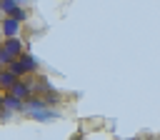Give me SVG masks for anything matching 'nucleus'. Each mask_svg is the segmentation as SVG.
Here are the masks:
<instances>
[{
    "mask_svg": "<svg viewBox=\"0 0 160 140\" xmlns=\"http://www.w3.org/2000/svg\"><path fill=\"white\" fill-rule=\"evenodd\" d=\"M12 18H15V20H20V22H25V20L30 18V10H28L25 5H18V8H15V12H12Z\"/></svg>",
    "mask_w": 160,
    "mask_h": 140,
    "instance_id": "1a4fd4ad",
    "label": "nucleus"
},
{
    "mask_svg": "<svg viewBox=\"0 0 160 140\" xmlns=\"http://www.w3.org/2000/svg\"><path fill=\"white\" fill-rule=\"evenodd\" d=\"M18 8V0H0V15H12Z\"/></svg>",
    "mask_w": 160,
    "mask_h": 140,
    "instance_id": "6e6552de",
    "label": "nucleus"
},
{
    "mask_svg": "<svg viewBox=\"0 0 160 140\" xmlns=\"http://www.w3.org/2000/svg\"><path fill=\"white\" fill-rule=\"evenodd\" d=\"M72 140H80V138H72Z\"/></svg>",
    "mask_w": 160,
    "mask_h": 140,
    "instance_id": "2eb2a0df",
    "label": "nucleus"
},
{
    "mask_svg": "<svg viewBox=\"0 0 160 140\" xmlns=\"http://www.w3.org/2000/svg\"><path fill=\"white\" fill-rule=\"evenodd\" d=\"M0 108H2V90H0Z\"/></svg>",
    "mask_w": 160,
    "mask_h": 140,
    "instance_id": "f8f14e48",
    "label": "nucleus"
},
{
    "mask_svg": "<svg viewBox=\"0 0 160 140\" xmlns=\"http://www.w3.org/2000/svg\"><path fill=\"white\" fill-rule=\"evenodd\" d=\"M132 140H145V138H132Z\"/></svg>",
    "mask_w": 160,
    "mask_h": 140,
    "instance_id": "4468645a",
    "label": "nucleus"
},
{
    "mask_svg": "<svg viewBox=\"0 0 160 140\" xmlns=\"http://www.w3.org/2000/svg\"><path fill=\"white\" fill-rule=\"evenodd\" d=\"M28 2H30V0H18V5H28Z\"/></svg>",
    "mask_w": 160,
    "mask_h": 140,
    "instance_id": "9b49d317",
    "label": "nucleus"
},
{
    "mask_svg": "<svg viewBox=\"0 0 160 140\" xmlns=\"http://www.w3.org/2000/svg\"><path fill=\"white\" fill-rule=\"evenodd\" d=\"M15 80H18V75H15L12 70H8V68H0V90H2V92H5V90H8V88L15 82Z\"/></svg>",
    "mask_w": 160,
    "mask_h": 140,
    "instance_id": "0eeeda50",
    "label": "nucleus"
},
{
    "mask_svg": "<svg viewBox=\"0 0 160 140\" xmlns=\"http://www.w3.org/2000/svg\"><path fill=\"white\" fill-rule=\"evenodd\" d=\"M2 108H8V110H12L15 115H20L22 112V100L18 98V95H12V92H2Z\"/></svg>",
    "mask_w": 160,
    "mask_h": 140,
    "instance_id": "39448f33",
    "label": "nucleus"
},
{
    "mask_svg": "<svg viewBox=\"0 0 160 140\" xmlns=\"http://www.w3.org/2000/svg\"><path fill=\"white\" fill-rule=\"evenodd\" d=\"M150 140H160V135H155V138H150Z\"/></svg>",
    "mask_w": 160,
    "mask_h": 140,
    "instance_id": "ddd939ff",
    "label": "nucleus"
},
{
    "mask_svg": "<svg viewBox=\"0 0 160 140\" xmlns=\"http://www.w3.org/2000/svg\"><path fill=\"white\" fill-rule=\"evenodd\" d=\"M22 118L28 120H35V122H52V120H60L62 112L55 110V108H38V110H22L20 112Z\"/></svg>",
    "mask_w": 160,
    "mask_h": 140,
    "instance_id": "f257e3e1",
    "label": "nucleus"
},
{
    "mask_svg": "<svg viewBox=\"0 0 160 140\" xmlns=\"http://www.w3.org/2000/svg\"><path fill=\"white\" fill-rule=\"evenodd\" d=\"M12 115H15L12 110H8V108H0V122H10V120H12Z\"/></svg>",
    "mask_w": 160,
    "mask_h": 140,
    "instance_id": "9d476101",
    "label": "nucleus"
},
{
    "mask_svg": "<svg viewBox=\"0 0 160 140\" xmlns=\"http://www.w3.org/2000/svg\"><path fill=\"white\" fill-rule=\"evenodd\" d=\"M8 92H12V95H18L20 100H25V98H28L32 90H30V82H28V78H18V80H15V82L8 88Z\"/></svg>",
    "mask_w": 160,
    "mask_h": 140,
    "instance_id": "20e7f679",
    "label": "nucleus"
},
{
    "mask_svg": "<svg viewBox=\"0 0 160 140\" xmlns=\"http://www.w3.org/2000/svg\"><path fill=\"white\" fill-rule=\"evenodd\" d=\"M0 48H2L10 58H18V55L25 52V42H22L20 35H15V38H2V40H0Z\"/></svg>",
    "mask_w": 160,
    "mask_h": 140,
    "instance_id": "7ed1b4c3",
    "label": "nucleus"
},
{
    "mask_svg": "<svg viewBox=\"0 0 160 140\" xmlns=\"http://www.w3.org/2000/svg\"><path fill=\"white\" fill-rule=\"evenodd\" d=\"M20 30H22L20 20H15L12 15H0V35L2 38H15V35H20Z\"/></svg>",
    "mask_w": 160,
    "mask_h": 140,
    "instance_id": "f03ea898",
    "label": "nucleus"
},
{
    "mask_svg": "<svg viewBox=\"0 0 160 140\" xmlns=\"http://www.w3.org/2000/svg\"><path fill=\"white\" fill-rule=\"evenodd\" d=\"M40 95H42V100H45L48 108H58V105L62 102V98H60V92H58L55 88H48V90H42Z\"/></svg>",
    "mask_w": 160,
    "mask_h": 140,
    "instance_id": "423d86ee",
    "label": "nucleus"
}]
</instances>
